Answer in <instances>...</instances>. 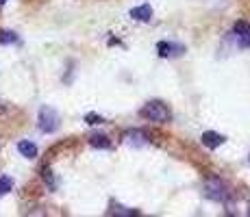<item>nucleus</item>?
<instances>
[{"instance_id":"obj_1","label":"nucleus","mask_w":250,"mask_h":217,"mask_svg":"<svg viewBox=\"0 0 250 217\" xmlns=\"http://www.w3.org/2000/svg\"><path fill=\"white\" fill-rule=\"evenodd\" d=\"M205 196L213 202H220V204H229L233 200V189H230V185L224 178L211 176L205 182Z\"/></svg>"},{"instance_id":"obj_2","label":"nucleus","mask_w":250,"mask_h":217,"mask_svg":"<svg viewBox=\"0 0 250 217\" xmlns=\"http://www.w3.org/2000/svg\"><path fill=\"white\" fill-rule=\"evenodd\" d=\"M139 115L155 124H167L172 119V111L163 100H150V102H146L139 109Z\"/></svg>"},{"instance_id":"obj_3","label":"nucleus","mask_w":250,"mask_h":217,"mask_svg":"<svg viewBox=\"0 0 250 217\" xmlns=\"http://www.w3.org/2000/svg\"><path fill=\"white\" fill-rule=\"evenodd\" d=\"M59 124H61L59 113H57L52 107L44 104V107L40 109V113H37V128H40L42 133H46V135H52V133L59 130Z\"/></svg>"},{"instance_id":"obj_4","label":"nucleus","mask_w":250,"mask_h":217,"mask_svg":"<svg viewBox=\"0 0 250 217\" xmlns=\"http://www.w3.org/2000/svg\"><path fill=\"white\" fill-rule=\"evenodd\" d=\"M230 37H233L235 46L242 48V50H248L250 48V22L246 20H237L230 28Z\"/></svg>"},{"instance_id":"obj_5","label":"nucleus","mask_w":250,"mask_h":217,"mask_svg":"<svg viewBox=\"0 0 250 217\" xmlns=\"http://www.w3.org/2000/svg\"><path fill=\"white\" fill-rule=\"evenodd\" d=\"M157 52H159L161 59H174V57H181L187 52V48L183 43H176V41H159L157 43Z\"/></svg>"},{"instance_id":"obj_6","label":"nucleus","mask_w":250,"mask_h":217,"mask_svg":"<svg viewBox=\"0 0 250 217\" xmlns=\"http://www.w3.org/2000/svg\"><path fill=\"white\" fill-rule=\"evenodd\" d=\"M148 133H144L142 128H128L122 133V143H126V146L131 148H142L148 143Z\"/></svg>"},{"instance_id":"obj_7","label":"nucleus","mask_w":250,"mask_h":217,"mask_svg":"<svg viewBox=\"0 0 250 217\" xmlns=\"http://www.w3.org/2000/svg\"><path fill=\"white\" fill-rule=\"evenodd\" d=\"M200 141H203L205 148H209V150H215V148H220L224 141H227V137L220 133H215V130H205L203 135H200Z\"/></svg>"},{"instance_id":"obj_8","label":"nucleus","mask_w":250,"mask_h":217,"mask_svg":"<svg viewBox=\"0 0 250 217\" xmlns=\"http://www.w3.org/2000/svg\"><path fill=\"white\" fill-rule=\"evenodd\" d=\"M128 16L135 22H150L152 20V7L150 4H139V7H133L128 11Z\"/></svg>"},{"instance_id":"obj_9","label":"nucleus","mask_w":250,"mask_h":217,"mask_svg":"<svg viewBox=\"0 0 250 217\" xmlns=\"http://www.w3.org/2000/svg\"><path fill=\"white\" fill-rule=\"evenodd\" d=\"M89 146L98 148V150H109L111 148V139L103 133H94V135H89Z\"/></svg>"},{"instance_id":"obj_10","label":"nucleus","mask_w":250,"mask_h":217,"mask_svg":"<svg viewBox=\"0 0 250 217\" xmlns=\"http://www.w3.org/2000/svg\"><path fill=\"white\" fill-rule=\"evenodd\" d=\"M18 152L22 154L24 158H37V146L33 141H28V139H22V141H18Z\"/></svg>"},{"instance_id":"obj_11","label":"nucleus","mask_w":250,"mask_h":217,"mask_svg":"<svg viewBox=\"0 0 250 217\" xmlns=\"http://www.w3.org/2000/svg\"><path fill=\"white\" fill-rule=\"evenodd\" d=\"M42 180L46 182L50 191H57V187H59V182H57V178H55V174H52L50 167H42Z\"/></svg>"},{"instance_id":"obj_12","label":"nucleus","mask_w":250,"mask_h":217,"mask_svg":"<svg viewBox=\"0 0 250 217\" xmlns=\"http://www.w3.org/2000/svg\"><path fill=\"white\" fill-rule=\"evenodd\" d=\"M109 215L133 217V215H139V211H135V209H126V206H122V204H111V209H109Z\"/></svg>"},{"instance_id":"obj_13","label":"nucleus","mask_w":250,"mask_h":217,"mask_svg":"<svg viewBox=\"0 0 250 217\" xmlns=\"http://www.w3.org/2000/svg\"><path fill=\"white\" fill-rule=\"evenodd\" d=\"M18 41H20V37L13 31H0V43H2V46H7V43H18Z\"/></svg>"},{"instance_id":"obj_14","label":"nucleus","mask_w":250,"mask_h":217,"mask_svg":"<svg viewBox=\"0 0 250 217\" xmlns=\"http://www.w3.org/2000/svg\"><path fill=\"white\" fill-rule=\"evenodd\" d=\"M13 189V180L9 176H0V196L9 194V191Z\"/></svg>"},{"instance_id":"obj_15","label":"nucleus","mask_w":250,"mask_h":217,"mask_svg":"<svg viewBox=\"0 0 250 217\" xmlns=\"http://www.w3.org/2000/svg\"><path fill=\"white\" fill-rule=\"evenodd\" d=\"M85 122H87L89 126H98V124H104V118L98 113H87L85 115Z\"/></svg>"},{"instance_id":"obj_16","label":"nucleus","mask_w":250,"mask_h":217,"mask_svg":"<svg viewBox=\"0 0 250 217\" xmlns=\"http://www.w3.org/2000/svg\"><path fill=\"white\" fill-rule=\"evenodd\" d=\"M4 2H7V0H0V4H4Z\"/></svg>"},{"instance_id":"obj_17","label":"nucleus","mask_w":250,"mask_h":217,"mask_svg":"<svg viewBox=\"0 0 250 217\" xmlns=\"http://www.w3.org/2000/svg\"><path fill=\"white\" fill-rule=\"evenodd\" d=\"M248 163H250V154H248Z\"/></svg>"}]
</instances>
